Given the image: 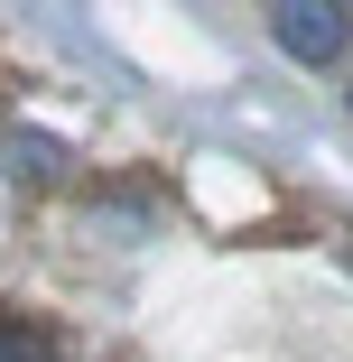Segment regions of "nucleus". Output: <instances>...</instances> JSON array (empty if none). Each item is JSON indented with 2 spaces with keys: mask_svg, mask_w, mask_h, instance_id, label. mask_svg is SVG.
<instances>
[{
  "mask_svg": "<svg viewBox=\"0 0 353 362\" xmlns=\"http://www.w3.org/2000/svg\"><path fill=\"white\" fill-rule=\"evenodd\" d=\"M270 28L298 65H325L344 47V0H270Z\"/></svg>",
  "mask_w": 353,
  "mask_h": 362,
  "instance_id": "f257e3e1",
  "label": "nucleus"
}]
</instances>
